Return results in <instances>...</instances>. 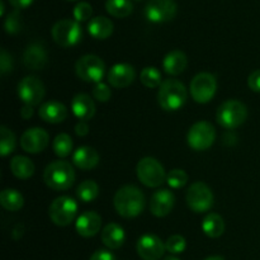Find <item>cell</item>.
<instances>
[{"label": "cell", "instance_id": "obj_3", "mask_svg": "<svg viewBox=\"0 0 260 260\" xmlns=\"http://www.w3.org/2000/svg\"><path fill=\"white\" fill-rule=\"evenodd\" d=\"M46 185L53 190H66L75 182V172L70 162L53 161L47 165L43 173Z\"/></svg>", "mask_w": 260, "mask_h": 260}, {"label": "cell", "instance_id": "obj_28", "mask_svg": "<svg viewBox=\"0 0 260 260\" xmlns=\"http://www.w3.org/2000/svg\"><path fill=\"white\" fill-rule=\"evenodd\" d=\"M0 205L5 208L7 211H14L20 210L24 205V198L23 196L18 192L17 189H12L8 188L0 193Z\"/></svg>", "mask_w": 260, "mask_h": 260}, {"label": "cell", "instance_id": "obj_20", "mask_svg": "<svg viewBox=\"0 0 260 260\" xmlns=\"http://www.w3.org/2000/svg\"><path fill=\"white\" fill-rule=\"evenodd\" d=\"M25 68L30 70H41L47 62V52L43 45L40 42H33L28 45L23 55Z\"/></svg>", "mask_w": 260, "mask_h": 260}, {"label": "cell", "instance_id": "obj_2", "mask_svg": "<svg viewBox=\"0 0 260 260\" xmlns=\"http://www.w3.org/2000/svg\"><path fill=\"white\" fill-rule=\"evenodd\" d=\"M187 96V89L184 84L175 79H168L159 86L157 102L164 111L174 112L184 106Z\"/></svg>", "mask_w": 260, "mask_h": 260}, {"label": "cell", "instance_id": "obj_11", "mask_svg": "<svg viewBox=\"0 0 260 260\" xmlns=\"http://www.w3.org/2000/svg\"><path fill=\"white\" fill-rule=\"evenodd\" d=\"M17 93L20 101L25 106L35 107L38 106L42 102V99L45 98L46 89L42 81L37 76L28 75L18 83Z\"/></svg>", "mask_w": 260, "mask_h": 260}, {"label": "cell", "instance_id": "obj_41", "mask_svg": "<svg viewBox=\"0 0 260 260\" xmlns=\"http://www.w3.org/2000/svg\"><path fill=\"white\" fill-rule=\"evenodd\" d=\"M89 260H117V259L109 250H106V249H99V250H96L95 253L90 256V259Z\"/></svg>", "mask_w": 260, "mask_h": 260}, {"label": "cell", "instance_id": "obj_24", "mask_svg": "<svg viewBox=\"0 0 260 260\" xmlns=\"http://www.w3.org/2000/svg\"><path fill=\"white\" fill-rule=\"evenodd\" d=\"M187 55L179 50L170 51L162 60V69L169 75H179L187 69Z\"/></svg>", "mask_w": 260, "mask_h": 260}, {"label": "cell", "instance_id": "obj_38", "mask_svg": "<svg viewBox=\"0 0 260 260\" xmlns=\"http://www.w3.org/2000/svg\"><path fill=\"white\" fill-rule=\"evenodd\" d=\"M93 96L95 101L101 102V103H106V102H108L112 96L111 88H109L107 84L102 83L101 81V83H98L95 86H94Z\"/></svg>", "mask_w": 260, "mask_h": 260}, {"label": "cell", "instance_id": "obj_43", "mask_svg": "<svg viewBox=\"0 0 260 260\" xmlns=\"http://www.w3.org/2000/svg\"><path fill=\"white\" fill-rule=\"evenodd\" d=\"M15 9H24V8L29 7L33 3V0H8Z\"/></svg>", "mask_w": 260, "mask_h": 260}, {"label": "cell", "instance_id": "obj_27", "mask_svg": "<svg viewBox=\"0 0 260 260\" xmlns=\"http://www.w3.org/2000/svg\"><path fill=\"white\" fill-rule=\"evenodd\" d=\"M202 230L208 238L217 239L225 233V222L223 218L217 213H208L202 221Z\"/></svg>", "mask_w": 260, "mask_h": 260}, {"label": "cell", "instance_id": "obj_33", "mask_svg": "<svg viewBox=\"0 0 260 260\" xmlns=\"http://www.w3.org/2000/svg\"><path fill=\"white\" fill-rule=\"evenodd\" d=\"M140 80H141L142 85H145L146 88L154 89L157 86L161 85V73L157 70L156 68H152V66H147L144 70L141 71V75H140Z\"/></svg>", "mask_w": 260, "mask_h": 260}, {"label": "cell", "instance_id": "obj_13", "mask_svg": "<svg viewBox=\"0 0 260 260\" xmlns=\"http://www.w3.org/2000/svg\"><path fill=\"white\" fill-rule=\"evenodd\" d=\"M178 5L174 0H149L145 5V17L149 22L165 23L177 15Z\"/></svg>", "mask_w": 260, "mask_h": 260}, {"label": "cell", "instance_id": "obj_36", "mask_svg": "<svg viewBox=\"0 0 260 260\" xmlns=\"http://www.w3.org/2000/svg\"><path fill=\"white\" fill-rule=\"evenodd\" d=\"M187 248V241L182 235H173L165 243V249L172 254H180Z\"/></svg>", "mask_w": 260, "mask_h": 260}, {"label": "cell", "instance_id": "obj_44", "mask_svg": "<svg viewBox=\"0 0 260 260\" xmlns=\"http://www.w3.org/2000/svg\"><path fill=\"white\" fill-rule=\"evenodd\" d=\"M20 116L23 117L24 119H28L30 118V117L33 116V108L30 106H25L22 108V111H20Z\"/></svg>", "mask_w": 260, "mask_h": 260}, {"label": "cell", "instance_id": "obj_26", "mask_svg": "<svg viewBox=\"0 0 260 260\" xmlns=\"http://www.w3.org/2000/svg\"><path fill=\"white\" fill-rule=\"evenodd\" d=\"M10 170L18 179H29L35 173V164L28 157L18 155L10 160Z\"/></svg>", "mask_w": 260, "mask_h": 260}, {"label": "cell", "instance_id": "obj_1", "mask_svg": "<svg viewBox=\"0 0 260 260\" xmlns=\"http://www.w3.org/2000/svg\"><path fill=\"white\" fill-rule=\"evenodd\" d=\"M113 203L119 216L124 218H134L144 211L145 196L135 185H123L114 194Z\"/></svg>", "mask_w": 260, "mask_h": 260}, {"label": "cell", "instance_id": "obj_4", "mask_svg": "<svg viewBox=\"0 0 260 260\" xmlns=\"http://www.w3.org/2000/svg\"><path fill=\"white\" fill-rule=\"evenodd\" d=\"M248 118V108L244 103L236 99L223 102L217 109L216 119L218 124L228 129L238 128Z\"/></svg>", "mask_w": 260, "mask_h": 260}, {"label": "cell", "instance_id": "obj_18", "mask_svg": "<svg viewBox=\"0 0 260 260\" xmlns=\"http://www.w3.org/2000/svg\"><path fill=\"white\" fill-rule=\"evenodd\" d=\"M102 228V217L94 211H86L81 213L75 222L78 234L83 238H91L99 233Z\"/></svg>", "mask_w": 260, "mask_h": 260}, {"label": "cell", "instance_id": "obj_39", "mask_svg": "<svg viewBox=\"0 0 260 260\" xmlns=\"http://www.w3.org/2000/svg\"><path fill=\"white\" fill-rule=\"evenodd\" d=\"M0 68H2L3 75H5L7 73L12 71V68H13L12 56H10L4 48L2 50V55H0Z\"/></svg>", "mask_w": 260, "mask_h": 260}, {"label": "cell", "instance_id": "obj_8", "mask_svg": "<svg viewBox=\"0 0 260 260\" xmlns=\"http://www.w3.org/2000/svg\"><path fill=\"white\" fill-rule=\"evenodd\" d=\"M76 75L85 83H101L106 73L103 60L95 55L81 56L75 65Z\"/></svg>", "mask_w": 260, "mask_h": 260}, {"label": "cell", "instance_id": "obj_16", "mask_svg": "<svg viewBox=\"0 0 260 260\" xmlns=\"http://www.w3.org/2000/svg\"><path fill=\"white\" fill-rule=\"evenodd\" d=\"M135 78L136 71L128 63H116L108 71V81L114 88H127L134 83Z\"/></svg>", "mask_w": 260, "mask_h": 260}, {"label": "cell", "instance_id": "obj_22", "mask_svg": "<svg viewBox=\"0 0 260 260\" xmlns=\"http://www.w3.org/2000/svg\"><path fill=\"white\" fill-rule=\"evenodd\" d=\"M126 240V233L123 228L117 223H108L102 230V243L112 250L121 248Z\"/></svg>", "mask_w": 260, "mask_h": 260}, {"label": "cell", "instance_id": "obj_9", "mask_svg": "<svg viewBox=\"0 0 260 260\" xmlns=\"http://www.w3.org/2000/svg\"><path fill=\"white\" fill-rule=\"evenodd\" d=\"M216 139V129L207 121H200L193 124L188 132V145L194 151H205L210 149Z\"/></svg>", "mask_w": 260, "mask_h": 260}, {"label": "cell", "instance_id": "obj_40", "mask_svg": "<svg viewBox=\"0 0 260 260\" xmlns=\"http://www.w3.org/2000/svg\"><path fill=\"white\" fill-rule=\"evenodd\" d=\"M248 85L255 93H260V70H255L249 75Z\"/></svg>", "mask_w": 260, "mask_h": 260}, {"label": "cell", "instance_id": "obj_19", "mask_svg": "<svg viewBox=\"0 0 260 260\" xmlns=\"http://www.w3.org/2000/svg\"><path fill=\"white\" fill-rule=\"evenodd\" d=\"M38 116L47 123H61L68 118V108L57 101L46 102L41 106Z\"/></svg>", "mask_w": 260, "mask_h": 260}, {"label": "cell", "instance_id": "obj_42", "mask_svg": "<svg viewBox=\"0 0 260 260\" xmlns=\"http://www.w3.org/2000/svg\"><path fill=\"white\" fill-rule=\"evenodd\" d=\"M75 134L79 137H84L89 134V126L85 121H79L75 126Z\"/></svg>", "mask_w": 260, "mask_h": 260}, {"label": "cell", "instance_id": "obj_35", "mask_svg": "<svg viewBox=\"0 0 260 260\" xmlns=\"http://www.w3.org/2000/svg\"><path fill=\"white\" fill-rule=\"evenodd\" d=\"M188 182V175L184 170L182 169H174L168 174L167 183L169 187L174 188V189H179V188L184 187Z\"/></svg>", "mask_w": 260, "mask_h": 260}, {"label": "cell", "instance_id": "obj_25", "mask_svg": "<svg viewBox=\"0 0 260 260\" xmlns=\"http://www.w3.org/2000/svg\"><path fill=\"white\" fill-rule=\"evenodd\" d=\"M113 23L106 17H94L88 23V32L95 40H106L113 33Z\"/></svg>", "mask_w": 260, "mask_h": 260}, {"label": "cell", "instance_id": "obj_21", "mask_svg": "<svg viewBox=\"0 0 260 260\" xmlns=\"http://www.w3.org/2000/svg\"><path fill=\"white\" fill-rule=\"evenodd\" d=\"M71 111L74 116L80 121H89L95 114V104L94 101L86 94H78L71 102Z\"/></svg>", "mask_w": 260, "mask_h": 260}, {"label": "cell", "instance_id": "obj_30", "mask_svg": "<svg viewBox=\"0 0 260 260\" xmlns=\"http://www.w3.org/2000/svg\"><path fill=\"white\" fill-rule=\"evenodd\" d=\"M99 194V187L94 180H84L76 189V196L84 203L93 202Z\"/></svg>", "mask_w": 260, "mask_h": 260}, {"label": "cell", "instance_id": "obj_34", "mask_svg": "<svg viewBox=\"0 0 260 260\" xmlns=\"http://www.w3.org/2000/svg\"><path fill=\"white\" fill-rule=\"evenodd\" d=\"M4 27L7 33L9 35H17L18 32H20L23 28V17L20 14V12L18 9L13 10L12 13H9L5 19Z\"/></svg>", "mask_w": 260, "mask_h": 260}, {"label": "cell", "instance_id": "obj_47", "mask_svg": "<svg viewBox=\"0 0 260 260\" xmlns=\"http://www.w3.org/2000/svg\"><path fill=\"white\" fill-rule=\"evenodd\" d=\"M164 260H180V259H178L177 256H173L172 255V256H167V258H165Z\"/></svg>", "mask_w": 260, "mask_h": 260}, {"label": "cell", "instance_id": "obj_10", "mask_svg": "<svg viewBox=\"0 0 260 260\" xmlns=\"http://www.w3.org/2000/svg\"><path fill=\"white\" fill-rule=\"evenodd\" d=\"M216 90H217V81L212 74L200 73L190 81V95L193 101L200 104H206L212 101Z\"/></svg>", "mask_w": 260, "mask_h": 260}, {"label": "cell", "instance_id": "obj_7", "mask_svg": "<svg viewBox=\"0 0 260 260\" xmlns=\"http://www.w3.org/2000/svg\"><path fill=\"white\" fill-rule=\"evenodd\" d=\"M78 213V203L69 196H61L51 203L48 215L51 221L57 226H69Z\"/></svg>", "mask_w": 260, "mask_h": 260}, {"label": "cell", "instance_id": "obj_29", "mask_svg": "<svg viewBox=\"0 0 260 260\" xmlns=\"http://www.w3.org/2000/svg\"><path fill=\"white\" fill-rule=\"evenodd\" d=\"M107 12L116 18H126L134 10L131 0H107Z\"/></svg>", "mask_w": 260, "mask_h": 260}, {"label": "cell", "instance_id": "obj_17", "mask_svg": "<svg viewBox=\"0 0 260 260\" xmlns=\"http://www.w3.org/2000/svg\"><path fill=\"white\" fill-rule=\"evenodd\" d=\"M175 203V197L169 189H159L152 194L150 201V211L156 217L169 215Z\"/></svg>", "mask_w": 260, "mask_h": 260}, {"label": "cell", "instance_id": "obj_12", "mask_svg": "<svg viewBox=\"0 0 260 260\" xmlns=\"http://www.w3.org/2000/svg\"><path fill=\"white\" fill-rule=\"evenodd\" d=\"M187 205L193 212L203 213L213 206V193L203 182L193 183L187 192Z\"/></svg>", "mask_w": 260, "mask_h": 260}, {"label": "cell", "instance_id": "obj_37", "mask_svg": "<svg viewBox=\"0 0 260 260\" xmlns=\"http://www.w3.org/2000/svg\"><path fill=\"white\" fill-rule=\"evenodd\" d=\"M93 14V8L89 3L80 2L74 7V18L76 22H84V20L90 19Z\"/></svg>", "mask_w": 260, "mask_h": 260}, {"label": "cell", "instance_id": "obj_46", "mask_svg": "<svg viewBox=\"0 0 260 260\" xmlns=\"http://www.w3.org/2000/svg\"><path fill=\"white\" fill-rule=\"evenodd\" d=\"M4 2H3V0H0V15H3L4 14Z\"/></svg>", "mask_w": 260, "mask_h": 260}, {"label": "cell", "instance_id": "obj_45", "mask_svg": "<svg viewBox=\"0 0 260 260\" xmlns=\"http://www.w3.org/2000/svg\"><path fill=\"white\" fill-rule=\"evenodd\" d=\"M205 260H225L222 258V256H208V258H206Z\"/></svg>", "mask_w": 260, "mask_h": 260}, {"label": "cell", "instance_id": "obj_32", "mask_svg": "<svg viewBox=\"0 0 260 260\" xmlns=\"http://www.w3.org/2000/svg\"><path fill=\"white\" fill-rule=\"evenodd\" d=\"M52 149L58 157H66L73 151V140L68 134H60L52 142Z\"/></svg>", "mask_w": 260, "mask_h": 260}, {"label": "cell", "instance_id": "obj_31", "mask_svg": "<svg viewBox=\"0 0 260 260\" xmlns=\"http://www.w3.org/2000/svg\"><path fill=\"white\" fill-rule=\"evenodd\" d=\"M15 144H17V140H15V135L13 134L12 129L5 126L0 127V154L2 156H8L10 152L14 151Z\"/></svg>", "mask_w": 260, "mask_h": 260}, {"label": "cell", "instance_id": "obj_15", "mask_svg": "<svg viewBox=\"0 0 260 260\" xmlns=\"http://www.w3.org/2000/svg\"><path fill=\"white\" fill-rule=\"evenodd\" d=\"M165 250V244L152 234H146L137 241V253L144 260H159Z\"/></svg>", "mask_w": 260, "mask_h": 260}, {"label": "cell", "instance_id": "obj_6", "mask_svg": "<svg viewBox=\"0 0 260 260\" xmlns=\"http://www.w3.org/2000/svg\"><path fill=\"white\" fill-rule=\"evenodd\" d=\"M136 172L140 182L149 188L160 187L167 179L164 167L154 157H144L140 160Z\"/></svg>", "mask_w": 260, "mask_h": 260}, {"label": "cell", "instance_id": "obj_14", "mask_svg": "<svg viewBox=\"0 0 260 260\" xmlns=\"http://www.w3.org/2000/svg\"><path fill=\"white\" fill-rule=\"evenodd\" d=\"M50 137L43 128L33 127L28 128L20 137V146L25 152L29 154H38L42 152L47 147Z\"/></svg>", "mask_w": 260, "mask_h": 260}, {"label": "cell", "instance_id": "obj_23", "mask_svg": "<svg viewBox=\"0 0 260 260\" xmlns=\"http://www.w3.org/2000/svg\"><path fill=\"white\" fill-rule=\"evenodd\" d=\"M73 162L79 169H94L99 162V154L93 147L81 146L73 154Z\"/></svg>", "mask_w": 260, "mask_h": 260}, {"label": "cell", "instance_id": "obj_5", "mask_svg": "<svg viewBox=\"0 0 260 260\" xmlns=\"http://www.w3.org/2000/svg\"><path fill=\"white\" fill-rule=\"evenodd\" d=\"M52 38L61 47H71L78 45L83 38V29L79 22L73 19H61L53 24Z\"/></svg>", "mask_w": 260, "mask_h": 260}]
</instances>
